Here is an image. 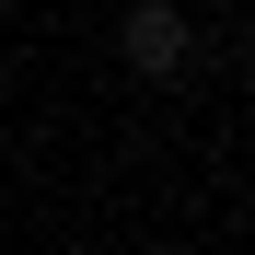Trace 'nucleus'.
Masks as SVG:
<instances>
[{
	"instance_id": "f257e3e1",
	"label": "nucleus",
	"mask_w": 255,
	"mask_h": 255,
	"mask_svg": "<svg viewBox=\"0 0 255 255\" xmlns=\"http://www.w3.org/2000/svg\"><path fill=\"white\" fill-rule=\"evenodd\" d=\"M116 58L139 70V81H174L186 70V12H174V0H139V12L116 23Z\"/></svg>"
}]
</instances>
